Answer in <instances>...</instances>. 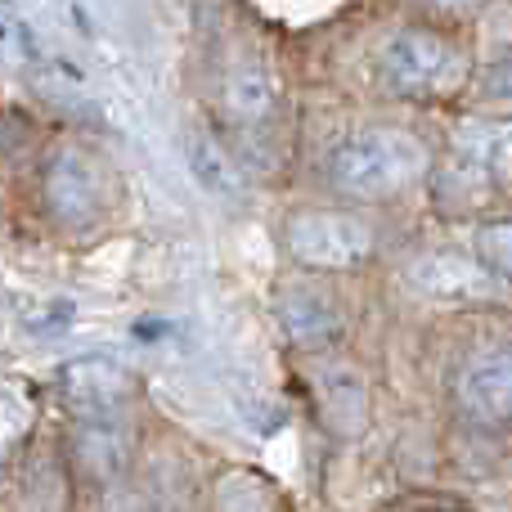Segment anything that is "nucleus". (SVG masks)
<instances>
[{"mask_svg":"<svg viewBox=\"0 0 512 512\" xmlns=\"http://www.w3.org/2000/svg\"><path fill=\"white\" fill-rule=\"evenodd\" d=\"M432 171V149L423 135L400 126H373L351 140H342L328 158V185L346 198H396Z\"/></svg>","mask_w":512,"mask_h":512,"instance_id":"1","label":"nucleus"},{"mask_svg":"<svg viewBox=\"0 0 512 512\" xmlns=\"http://www.w3.org/2000/svg\"><path fill=\"white\" fill-rule=\"evenodd\" d=\"M468 77L459 45L432 27H405L378 54V81L391 95H441Z\"/></svg>","mask_w":512,"mask_h":512,"instance_id":"2","label":"nucleus"},{"mask_svg":"<svg viewBox=\"0 0 512 512\" xmlns=\"http://www.w3.org/2000/svg\"><path fill=\"white\" fill-rule=\"evenodd\" d=\"M283 243L301 265L315 270H355L373 256V230L351 212H328V207H310V212L288 216Z\"/></svg>","mask_w":512,"mask_h":512,"instance_id":"3","label":"nucleus"},{"mask_svg":"<svg viewBox=\"0 0 512 512\" xmlns=\"http://www.w3.org/2000/svg\"><path fill=\"white\" fill-rule=\"evenodd\" d=\"M454 400H459L463 418L486 432H504L512 427V346H481L459 364L454 378Z\"/></svg>","mask_w":512,"mask_h":512,"instance_id":"4","label":"nucleus"},{"mask_svg":"<svg viewBox=\"0 0 512 512\" xmlns=\"http://www.w3.org/2000/svg\"><path fill=\"white\" fill-rule=\"evenodd\" d=\"M45 212L68 230H86L99 221V167L90 153L81 149H59L45 167Z\"/></svg>","mask_w":512,"mask_h":512,"instance_id":"5","label":"nucleus"},{"mask_svg":"<svg viewBox=\"0 0 512 512\" xmlns=\"http://www.w3.org/2000/svg\"><path fill=\"white\" fill-rule=\"evenodd\" d=\"M59 396L72 414L90 418V423H108L131 396V378L122 364L108 355H90V360H72L59 373Z\"/></svg>","mask_w":512,"mask_h":512,"instance_id":"6","label":"nucleus"},{"mask_svg":"<svg viewBox=\"0 0 512 512\" xmlns=\"http://www.w3.org/2000/svg\"><path fill=\"white\" fill-rule=\"evenodd\" d=\"M279 319L297 346H324L342 333V310L333 306L324 288H310V283H283Z\"/></svg>","mask_w":512,"mask_h":512,"instance_id":"7","label":"nucleus"},{"mask_svg":"<svg viewBox=\"0 0 512 512\" xmlns=\"http://www.w3.org/2000/svg\"><path fill=\"white\" fill-rule=\"evenodd\" d=\"M409 283L423 288L427 297H486L490 292V270L459 252H427L418 261H409Z\"/></svg>","mask_w":512,"mask_h":512,"instance_id":"8","label":"nucleus"},{"mask_svg":"<svg viewBox=\"0 0 512 512\" xmlns=\"http://www.w3.org/2000/svg\"><path fill=\"white\" fill-rule=\"evenodd\" d=\"M454 153L472 167H481L486 176L495 180H508L512 176V122H463L454 131Z\"/></svg>","mask_w":512,"mask_h":512,"instance_id":"9","label":"nucleus"},{"mask_svg":"<svg viewBox=\"0 0 512 512\" xmlns=\"http://www.w3.org/2000/svg\"><path fill=\"white\" fill-rule=\"evenodd\" d=\"M225 108L239 122H265L274 113V77L256 59H243L225 77Z\"/></svg>","mask_w":512,"mask_h":512,"instance_id":"10","label":"nucleus"},{"mask_svg":"<svg viewBox=\"0 0 512 512\" xmlns=\"http://www.w3.org/2000/svg\"><path fill=\"white\" fill-rule=\"evenodd\" d=\"M477 256L495 279L512 283V221H486L477 230Z\"/></svg>","mask_w":512,"mask_h":512,"instance_id":"11","label":"nucleus"},{"mask_svg":"<svg viewBox=\"0 0 512 512\" xmlns=\"http://www.w3.org/2000/svg\"><path fill=\"white\" fill-rule=\"evenodd\" d=\"M77 454L86 459V468L99 472V477H113V472L122 468V445H117V436L108 432L104 423H90V432H81Z\"/></svg>","mask_w":512,"mask_h":512,"instance_id":"12","label":"nucleus"},{"mask_svg":"<svg viewBox=\"0 0 512 512\" xmlns=\"http://www.w3.org/2000/svg\"><path fill=\"white\" fill-rule=\"evenodd\" d=\"M256 472H230V477H221V490H216V504L221 508H270V504H279L274 499V490H252L248 486H256ZM261 486H270V481H261Z\"/></svg>","mask_w":512,"mask_h":512,"instance_id":"13","label":"nucleus"},{"mask_svg":"<svg viewBox=\"0 0 512 512\" xmlns=\"http://www.w3.org/2000/svg\"><path fill=\"white\" fill-rule=\"evenodd\" d=\"M346 391H351V423H342V432H360L364 427V391H360V382H346ZM324 405H328V418H337V409L346 405V396H342V382H328L324 387Z\"/></svg>","mask_w":512,"mask_h":512,"instance_id":"14","label":"nucleus"},{"mask_svg":"<svg viewBox=\"0 0 512 512\" xmlns=\"http://www.w3.org/2000/svg\"><path fill=\"white\" fill-rule=\"evenodd\" d=\"M486 90H495V95L512 99V63H495V68L486 72Z\"/></svg>","mask_w":512,"mask_h":512,"instance_id":"15","label":"nucleus"},{"mask_svg":"<svg viewBox=\"0 0 512 512\" xmlns=\"http://www.w3.org/2000/svg\"><path fill=\"white\" fill-rule=\"evenodd\" d=\"M432 5H441V9H472V5H481V0H432Z\"/></svg>","mask_w":512,"mask_h":512,"instance_id":"16","label":"nucleus"}]
</instances>
